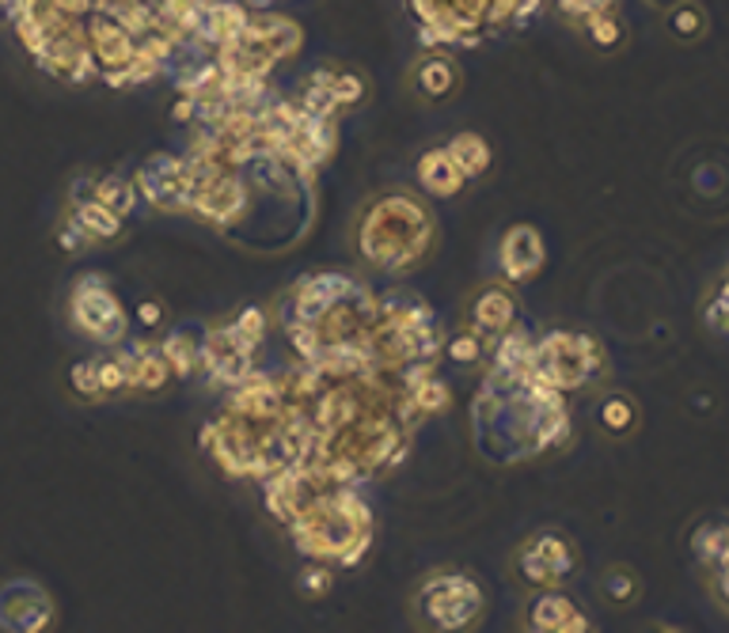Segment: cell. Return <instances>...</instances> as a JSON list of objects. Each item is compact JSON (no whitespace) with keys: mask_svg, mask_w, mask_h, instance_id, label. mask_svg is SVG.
Instances as JSON below:
<instances>
[{"mask_svg":"<svg viewBox=\"0 0 729 633\" xmlns=\"http://www.w3.org/2000/svg\"><path fill=\"white\" fill-rule=\"evenodd\" d=\"M73 315L80 322V330L103 338V342H114L122 334V312L106 292H76L73 300Z\"/></svg>","mask_w":729,"mask_h":633,"instance_id":"cell-1","label":"cell"},{"mask_svg":"<svg viewBox=\"0 0 729 633\" xmlns=\"http://www.w3.org/2000/svg\"><path fill=\"white\" fill-rule=\"evenodd\" d=\"M532 626L536 630H589L586 615H578L563 596H543L532 607Z\"/></svg>","mask_w":729,"mask_h":633,"instance_id":"cell-2","label":"cell"},{"mask_svg":"<svg viewBox=\"0 0 729 633\" xmlns=\"http://www.w3.org/2000/svg\"><path fill=\"white\" fill-rule=\"evenodd\" d=\"M76 224L84 228V236L88 239H114L118 236V213H111L106 205H99L96 198L91 202H80V210H76Z\"/></svg>","mask_w":729,"mask_h":633,"instance_id":"cell-3","label":"cell"},{"mask_svg":"<svg viewBox=\"0 0 729 633\" xmlns=\"http://www.w3.org/2000/svg\"><path fill=\"white\" fill-rule=\"evenodd\" d=\"M422 182L437 194H449V190L460 187V167L444 152H433V156L422 160Z\"/></svg>","mask_w":729,"mask_h":633,"instance_id":"cell-4","label":"cell"},{"mask_svg":"<svg viewBox=\"0 0 729 633\" xmlns=\"http://www.w3.org/2000/svg\"><path fill=\"white\" fill-rule=\"evenodd\" d=\"M449 160L460 167V175H479L487 164V144L479 137H456L449 149Z\"/></svg>","mask_w":729,"mask_h":633,"instance_id":"cell-5","label":"cell"},{"mask_svg":"<svg viewBox=\"0 0 729 633\" xmlns=\"http://www.w3.org/2000/svg\"><path fill=\"white\" fill-rule=\"evenodd\" d=\"M96 202L106 205L111 213H129L134 210V190H129L118 175H111V179H103L96 187Z\"/></svg>","mask_w":729,"mask_h":633,"instance_id":"cell-6","label":"cell"},{"mask_svg":"<svg viewBox=\"0 0 729 633\" xmlns=\"http://www.w3.org/2000/svg\"><path fill=\"white\" fill-rule=\"evenodd\" d=\"M703 319H707L711 330H722V334H729V274L715 284L707 307H703Z\"/></svg>","mask_w":729,"mask_h":633,"instance_id":"cell-7","label":"cell"},{"mask_svg":"<svg viewBox=\"0 0 729 633\" xmlns=\"http://www.w3.org/2000/svg\"><path fill=\"white\" fill-rule=\"evenodd\" d=\"M601 425L612 432H627L634 425V406L624 395H612L601 403Z\"/></svg>","mask_w":729,"mask_h":633,"instance_id":"cell-8","label":"cell"},{"mask_svg":"<svg viewBox=\"0 0 729 633\" xmlns=\"http://www.w3.org/2000/svg\"><path fill=\"white\" fill-rule=\"evenodd\" d=\"M475 319H479L482 327H502V322L510 319V300H505L502 292H487V296L475 304Z\"/></svg>","mask_w":729,"mask_h":633,"instance_id":"cell-9","label":"cell"},{"mask_svg":"<svg viewBox=\"0 0 729 633\" xmlns=\"http://www.w3.org/2000/svg\"><path fill=\"white\" fill-rule=\"evenodd\" d=\"M604 588H608V596L616 599V604H631L634 592H639V581H634L627 569H612V573L604 577Z\"/></svg>","mask_w":729,"mask_h":633,"instance_id":"cell-10","label":"cell"},{"mask_svg":"<svg viewBox=\"0 0 729 633\" xmlns=\"http://www.w3.org/2000/svg\"><path fill=\"white\" fill-rule=\"evenodd\" d=\"M96 380H99V391H118L129 383V368L126 360H103V365H96Z\"/></svg>","mask_w":729,"mask_h":633,"instance_id":"cell-11","label":"cell"},{"mask_svg":"<svg viewBox=\"0 0 729 633\" xmlns=\"http://www.w3.org/2000/svg\"><path fill=\"white\" fill-rule=\"evenodd\" d=\"M73 383L80 395H96L99 391V380H96V365H76L73 368Z\"/></svg>","mask_w":729,"mask_h":633,"instance_id":"cell-12","label":"cell"},{"mask_svg":"<svg viewBox=\"0 0 729 633\" xmlns=\"http://www.w3.org/2000/svg\"><path fill=\"white\" fill-rule=\"evenodd\" d=\"M449 353H452V360H460V365H472L475 357H479V342L475 338H456V342L449 345Z\"/></svg>","mask_w":729,"mask_h":633,"instance_id":"cell-13","label":"cell"},{"mask_svg":"<svg viewBox=\"0 0 729 633\" xmlns=\"http://www.w3.org/2000/svg\"><path fill=\"white\" fill-rule=\"evenodd\" d=\"M418 403L429 406V410H441V406L449 403V391H444L441 383H429V388L418 391Z\"/></svg>","mask_w":729,"mask_h":633,"instance_id":"cell-14","label":"cell"},{"mask_svg":"<svg viewBox=\"0 0 729 633\" xmlns=\"http://www.w3.org/2000/svg\"><path fill=\"white\" fill-rule=\"evenodd\" d=\"M88 243V236H84V228L76 220H68L65 228H61V246H65V251H80V246Z\"/></svg>","mask_w":729,"mask_h":633,"instance_id":"cell-15","label":"cell"},{"mask_svg":"<svg viewBox=\"0 0 729 633\" xmlns=\"http://www.w3.org/2000/svg\"><path fill=\"white\" fill-rule=\"evenodd\" d=\"M422 76H433V80H426V88L433 91V96H437V91H444V88H449V68H444V65L422 68Z\"/></svg>","mask_w":729,"mask_h":633,"instance_id":"cell-16","label":"cell"},{"mask_svg":"<svg viewBox=\"0 0 729 633\" xmlns=\"http://www.w3.org/2000/svg\"><path fill=\"white\" fill-rule=\"evenodd\" d=\"M167 353H172V360L179 368H187L190 365V345L183 342V338H172V342H167Z\"/></svg>","mask_w":729,"mask_h":633,"instance_id":"cell-17","label":"cell"},{"mask_svg":"<svg viewBox=\"0 0 729 633\" xmlns=\"http://www.w3.org/2000/svg\"><path fill=\"white\" fill-rule=\"evenodd\" d=\"M677 30H680V35H692V30H700V15H695L692 8H684V12L677 15Z\"/></svg>","mask_w":729,"mask_h":633,"instance_id":"cell-18","label":"cell"},{"mask_svg":"<svg viewBox=\"0 0 729 633\" xmlns=\"http://www.w3.org/2000/svg\"><path fill=\"white\" fill-rule=\"evenodd\" d=\"M141 319L149 322V327H160V319H164V312H160V304H141Z\"/></svg>","mask_w":729,"mask_h":633,"instance_id":"cell-19","label":"cell"}]
</instances>
